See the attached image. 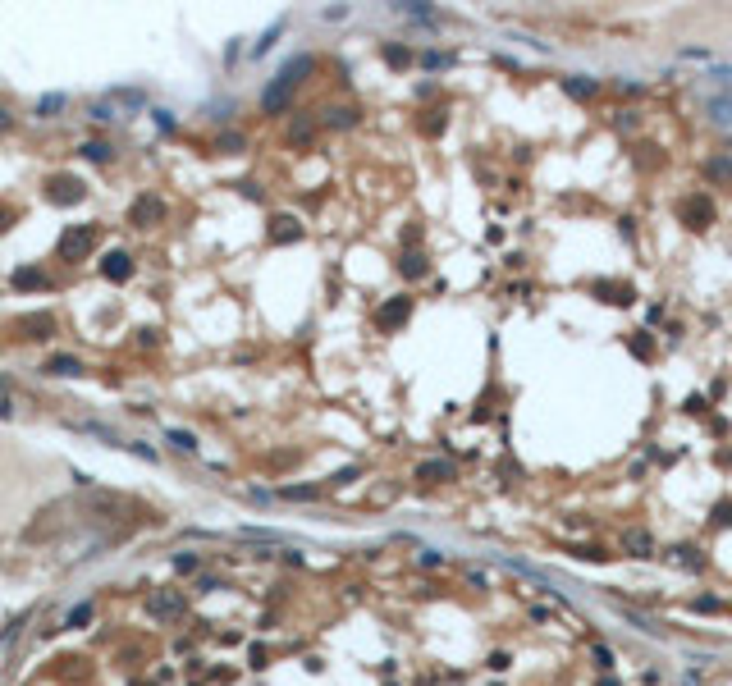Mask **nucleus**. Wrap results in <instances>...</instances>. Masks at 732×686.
I'll return each instance as SVG.
<instances>
[{
    "label": "nucleus",
    "instance_id": "obj_1",
    "mask_svg": "<svg viewBox=\"0 0 732 686\" xmlns=\"http://www.w3.org/2000/svg\"><path fill=\"white\" fill-rule=\"evenodd\" d=\"M302 74H311V55H298V60H288V65L275 74V83L261 92L266 115H279V110L293 106V92H298V83H302Z\"/></svg>",
    "mask_w": 732,
    "mask_h": 686
},
{
    "label": "nucleus",
    "instance_id": "obj_2",
    "mask_svg": "<svg viewBox=\"0 0 732 686\" xmlns=\"http://www.w3.org/2000/svg\"><path fill=\"white\" fill-rule=\"evenodd\" d=\"M97 247V224H74V229H65L60 234V261H83L88 252Z\"/></svg>",
    "mask_w": 732,
    "mask_h": 686
},
{
    "label": "nucleus",
    "instance_id": "obj_3",
    "mask_svg": "<svg viewBox=\"0 0 732 686\" xmlns=\"http://www.w3.org/2000/svg\"><path fill=\"white\" fill-rule=\"evenodd\" d=\"M147 609H152L156 622H174V618H184V613H188V595H184V590H152Z\"/></svg>",
    "mask_w": 732,
    "mask_h": 686
},
{
    "label": "nucleus",
    "instance_id": "obj_4",
    "mask_svg": "<svg viewBox=\"0 0 732 686\" xmlns=\"http://www.w3.org/2000/svg\"><path fill=\"white\" fill-rule=\"evenodd\" d=\"M161 215H165V202H161L156 193H143V197L129 206V224H133V229H152Z\"/></svg>",
    "mask_w": 732,
    "mask_h": 686
},
{
    "label": "nucleus",
    "instance_id": "obj_5",
    "mask_svg": "<svg viewBox=\"0 0 732 686\" xmlns=\"http://www.w3.org/2000/svg\"><path fill=\"white\" fill-rule=\"evenodd\" d=\"M78 197H83V188H78V179H69V174H55L51 183H46V202H55V206H74Z\"/></svg>",
    "mask_w": 732,
    "mask_h": 686
},
{
    "label": "nucleus",
    "instance_id": "obj_6",
    "mask_svg": "<svg viewBox=\"0 0 732 686\" xmlns=\"http://www.w3.org/2000/svg\"><path fill=\"white\" fill-rule=\"evenodd\" d=\"M407 316H412V297H393V302H384L380 311H375V325L380 329H398Z\"/></svg>",
    "mask_w": 732,
    "mask_h": 686
},
{
    "label": "nucleus",
    "instance_id": "obj_7",
    "mask_svg": "<svg viewBox=\"0 0 732 686\" xmlns=\"http://www.w3.org/2000/svg\"><path fill=\"white\" fill-rule=\"evenodd\" d=\"M101 275H106V279H115V284H120V279H129V275H133V256H129L124 247L106 252V256H101Z\"/></svg>",
    "mask_w": 732,
    "mask_h": 686
},
{
    "label": "nucleus",
    "instance_id": "obj_8",
    "mask_svg": "<svg viewBox=\"0 0 732 686\" xmlns=\"http://www.w3.org/2000/svg\"><path fill=\"white\" fill-rule=\"evenodd\" d=\"M623 549L632 558H650V554H655V535L641 531V526H632V531H623Z\"/></svg>",
    "mask_w": 732,
    "mask_h": 686
},
{
    "label": "nucleus",
    "instance_id": "obj_9",
    "mask_svg": "<svg viewBox=\"0 0 732 686\" xmlns=\"http://www.w3.org/2000/svg\"><path fill=\"white\" fill-rule=\"evenodd\" d=\"M682 215L691 220V224H710V215H714V206H710V197L705 193H696V197H687V202H682Z\"/></svg>",
    "mask_w": 732,
    "mask_h": 686
},
{
    "label": "nucleus",
    "instance_id": "obj_10",
    "mask_svg": "<svg viewBox=\"0 0 732 686\" xmlns=\"http://www.w3.org/2000/svg\"><path fill=\"white\" fill-rule=\"evenodd\" d=\"M19 329L28 338H51V329H55V320L46 316V311H33V316H19Z\"/></svg>",
    "mask_w": 732,
    "mask_h": 686
},
{
    "label": "nucleus",
    "instance_id": "obj_11",
    "mask_svg": "<svg viewBox=\"0 0 732 686\" xmlns=\"http://www.w3.org/2000/svg\"><path fill=\"white\" fill-rule=\"evenodd\" d=\"M416 480L444 485V480H453V462H421V467H416Z\"/></svg>",
    "mask_w": 732,
    "mask_h": 686
},
{
    "label": "nucleus",
    "instance_id": "obj_12",
    "mask_svg": "<svg viewBox=\"0 0 732 686\" xmlns=\"http://www.w3.org/2000/svg\"><path fill=\"white\" fill-rule=\"evenodd\" d=\"M298 238H302V224L293 215H279L270 224V243H298Z\"/></svg>",
    "mask_w": 732,
    "mask_h": 686
},
{
    "label": "nucleus",
    "instance_id": "obj_13",
    "mask_svg": "<svg viewBox=\"0 0 732 686\" xmlns=\"http://www.w3.org/2000/svg\"><path fill=\"white\" fill-rule=\"evenodd\" d=\"M46 375H78V370H83V361L78 357H69V352H55V357H46Z\"/></svg>",
    "mask_w": 732,
    "mask_h": 686
},
{
    "label": "nucleus",
    "instance_id": "obj_14",
    "mask_svg": "<svg viewBox=\"0 0 732 686\" xmlns=\"http://www.w3.org/2000/svg\"><path fill=\"white\" fill-rule=\"evenodd\" d=\"M398 270H403L407 279H421V275H426V256H421V252H407L403 261H398Z\"/></svg>",
    "mask_w": 732,
    "mask_h": 686
},
{
    "label": "nucleus",
    "instance_id": "obj_15",
    "mask_svg": "<svg viewBox=\"0 0 732 686\" xmlns=\"http://www.w3.org/2000/svg\"><path fill=\"white\" fill-rule=\"evenodd\" d=\"M325 124L330 129H352V124H357V110H339L334 106V110H325Z\"/></svg>",
    "mask_w": 732,
    "mask_h": 686
},
{
    "label": "nucleus",
    "instance_id": "obj_16",
    "mask_svg": "<svg viewBox=\"0 0 732 686\" xmlns=\"http://www.w3.org/2000/svg\"><path fill=\"white\" fill-rule=\"evenodd\" d=\"M673 563L678 567H691V572H705V558L696 554V549H673Z\"/></svg>",
    "mask_w": 732,
    "mask_h": 686
},
{
    "label": "nucleus",
    "instance_id": "obj_17",
    "mask_svg": "<svg viewBox=\"0 0 732 686\" xmlns=\"http://www.w3.org/2000/svg\"><path fill=\"white\" fill-rule=\"evenodd\" d=\"M563 88H568V97H581V101H590V97H595V92H600V88H595V83H586V78H568V83H563Z\"/></svg>",
    "mask_w": 732,
    "mask_h": 686
},
{
    "label": "nucleus",
    "instance_id": "obj_18",
    "mask_svg": "<svg viewBox=\"0 0 732 686\" xmlns=\"http://www.w3.org/2000/svg\"><path fill=\"white\" fill-rule=\"evenodd\" d=\"M83 156H88V161H97V165H106V161H110V147H106V142H83Z\"/></svg>",
    "mask_w": 732,
    "mask_h": 686
},
{
    "label": "nucleus",
    "instance_id": "obj_19",
    "mask_svg": "<svg viewBox=\"0 0 732 686\" xmlns=\"http://www.w3.org/2000/svg\"><path fill=\"white\" fill-rule=\"evenodd\" d=\"M316 494H320V490H316V485H288V490H284V499H293V503H302V499H316Z\"/></svg>",
    "mask_w": 732,
    "mask_h": 686
},
{
    "label": "nucleus",
    "instance_id": "obj_20",
    "mask_svg": "<svg viewBox=\"0 0 732 686\" xmlns=\"http://www.w3.org/2000/svg\"><path fill=\"white\" fill-rule=\"evenodd\" d=\"M88 622H92V604H78V609L69 613V622H65V627H88Z\"/></svg>",
    "mask_w": 732,
    "mask_h": 686
},
{
    "label": "nucleus",
    "instance_id": "obj_21",
    "mask_svg": "<svg viewBox=\"0 0 732 686\" xmlns=\"http://www.w3.org/2000/svg\"><path fill=\"white\" fill-rule=\"evenodd\" d=\"M14 284H19V288H37V284H46V279H42V270H19Z\"/></svg>",
    "mask_w": 732,
    "mask_h": 686
},
{
    "label": "nucleus",
    "instance_id": "obj_22",
    "mask_svg": "<svg viewBox=\"0 0 732 686\" xmlns=\"http://www.w3.org/2000/svg\"><path fill=\"white\" fill-rule=\"evenodd\" d=\"M170 444H174V448H184V453H193V448H197V439L188 435V430H170Z\"/></svg>",
    "mask_w": 732,
    "mask_h": 686
},
{
    "label": "nucleus",
    "instance_id": "obj_23",
    "mask_svg": "<svg viewBox=\"0 0 732 686\" xmlns=\"http://www.w3.org/2000/svg\"><path fill=\"white\" fill-rule=\"evenodd\" d=\"M202 567V554H179L174 558V572H197Z\"/></svg>",
    "mask_w": 732,
    "mask_h": 686
},
{
    "label": "nucleus",
    "instance_id": "obj_24",
    "mask_svg": "<svg viewBox=\"0 0 732 686\" xmlns=\"http://www.w3.org/2000/svg\"><path fill=\"white\" fill-rule=\"evenodd\" d=\"M5 416H14V393L0 384V421H5Z\"/></svg>",
    "mask_w": 732,
    "mask_h": 686
},
{
    "label": "nucleus",
    "instance_id": "obj_25",
    "mask_svg": "<svg viewBox=\"0 0 732 686\" xmlns=\"http://www.w3.org/2000/svg\"><path fill=\"white\" fill-rule=\"evenodd\" d=\"M572 554H577V558H590V563H600V558H609L604 549H595V545H581V549H572Z\"/></svg>",
    "mask_w": 732,
    "mask_h": 686
},
{
    "label": "nucleus",
    "instance_id": "obj_26",
    "mask_svg": "<svg viewBox=\"0 0 732 686\" xmlns=\"http://www.w3.org/2000/svg\"><path fill=\"white\" fill-rule=\"evenodd\" d=\"M124 448H129V453H133V457H147V462H156V448H147V444H138V439H133V444H124Z\"/></svg>",
    "mask_w": 732,
    "mask_h": 686
},
{
    "label": "nucleus",
    "instance_id": "obj_27",
    "mask_svg": "<svg viewBox=\"0 0 732 686\" xmlns=\"http://www.w3.org/2000/svg\"><path fill=\"white\" fill-rule=\"evenodd\" d=\"M307 138H311V124H307V120H302V124H293V129H288V142H307Z\"/></svg>",
    "mask_w": 732,
    "mask_h": 686
},
{
    "label": "nucleus",
    "instance_id": "obj_28",
    "mask_svg": "<svg viewBox=\"0 0 732 686\" xmlns=\"http://www.w3.org/2000/svg\"><path fill=\"white\" fill-rule=\"evenodd\" d=\"M384 60H389V65H407V60H412V55H407L403 46H389V51H384Z\"/></svg>",
    "mask_w": 732,
    "mask_h": 686
},
{
    "label": "nucleus",
    "instance_id": "obj_29",
    "mask_svg": "<svg viewBox=\"0 0 732 686\" xmlns=\"http://www.w3.org/2000/svg\"><path fill=\"white\" fill-rule=\"evenodd\" d=\"M416 563H421V567H439V563H444V558H439L435 549H421V554H416Z\"/></svg>",
    "mask_w": 732,
    "mask_h": 686
},
{
    "label": "nucleus",
    "instance_id": "obj_30",
    "mask_svg": "<svg viewBox=\"0 0 732 686\" xmlns=\"http://www.w3.org/2000/svg\"><path fill=\"white\" fill-rule=\"evenodd\" d=\"M590 654H595V664H600V668H609V664H613V650H604V645H595Z\"/></svg>",
    "mask_w": 732,
    "mask_h": 686
},
{
    "label": "nucleus",
    "instance_id": "obj_31",
    "mask_svg": "<svg viewBox=\"0 0 732 686\" xmlns=\"http://www.w3.org/2000/svg\"><path fill=\"white\" fill-rule=\"evenodd\" d=\"M220 152H243V138L234 133V138H220Z\"/></svg>",
    "mask_w": 732,
    "mask_h": 686
},
{
    "label": "nucleus",
    "instance_id": "obj_32",
    "mask_svg": "<svg viewBox=\"0 0 732 686\" xmlns=\"http://www.w3.org/2000/svg\"><path fill=\"white\" fill-rule=\"evenodd\" d=\"M714 522H723V526H732V503H723V508H714Z\"/></svg>",
    "mask_w": 732,
    "mask_h": 686
},
{
    "label": "nucleus",
    "instance_id": "obj_33",
    "mask_svg": "<svg viewBox=\"0 0 732 686\" xmlns=\"http://www.w3.org/2000/svg\"><path fill=\"white\" fill-rule=\"evenodd\" d=\"M421 129H426V133H439V129H444V115H439V110H435V115H430V120L421 124Z\"/></svg>",
    "mask_w": 732,
    "mask_h": 686
},
{
    "label": "nucleus",
    "instance_id": "obj_34",
    "mask_svg": "<svg viewBox=\"0 0 732 686\" xmlns=\"http://www.w3.org/2000/svg\"><path fill=\"white\" fill-rule=\"evenodd\" d=\"M348 480H357V467H343L339 476H334V485H348Z\"/></svg>",
    "mask_w": 732,
    "mask_h": 686
},
{
    "label": "nucleus",
    "instance_id": "obj_35",
    "mask_svg": "<svg viewBox=\"0 0 732 686\" xmlns=\"http://www.w3.org/2000/svg\"><path fill=\"white\" fill-rule=\"evenodd\" d=\"M5 129H10V115H5V110H0V133H5Z\"/></svg>",
    "mask_w": 732,
    "mask_h": 686
}]
</instances>
